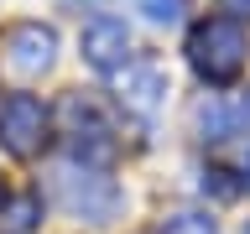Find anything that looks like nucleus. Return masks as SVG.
Wrapping results in <instances>:
<instances>
[{"label": "nucleus", "instance_id": "nucleus-1", "mask_svg": "<svg viewBox=\"0 0 250 234\" xmlns=\"http://www.w3.org/2000/svg\"><path fill=\"white\" fill-rule=\"evenodd\" d=\"M167 234H214V224H208V218H177Z\"/></svg>", "mask_w": 250, "mask_h": 234}]
</instances>
